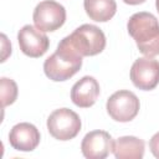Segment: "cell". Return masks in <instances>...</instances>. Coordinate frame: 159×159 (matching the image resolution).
Wrapping results in <instances>:
<instances>
[{"label": "cell", "instance_id": "obj_7", "mask_svg": "<svg viewBox=\"0 0 159 159\" xmlns=\"http://www.w3.org/2000/svg\"><path fill=\"white\" fill-rule=\"evenodd\" d=\"M132 83L142 91H152L159 83V61L153 57L135 60L130 68Z\"/></svg>", "mask_w": 159, "mask_h": 159}, {"label": "cell", "instance_id": "obj_3", "mask_svg": "<svg viewBox=\"0 0 159 159\" xmlns=\"http://www.w3.org/2000/svg\"><path fill=\"white\" fill-rule=\"evenodd\" d=\"M65 39L82 57L96 56L106 47V36L103 31L98 26L91 24L81 25Z\"/></svg>", "mask_w": 159, "mask_h": 159}, {"label": "cell", "instance_id": "obj_9", "mask_svg": "<svg viewBox=\"0 0 159 159\" xmlns=\"http://www.w3.org/2000/svg\"><path fill=\"white\" fill-rule=\"evenodd\" d=\"M113 139L106 130H92L87 133L81 143V150L87 159H103L113 152Z\"/></svg>", "mask_w": 159, "mask_h": 159}, {"label": "cell", "instance_id": "obj_16", "mask_svg": "<svg viewBox=\"0 0 159 159\" xmlns=\"http://www.w3.org/2000/svg\"><path fill=\"white\" fill-rule=\"evenodd\" d=\"M1 39H2V57H1V62L6 61V57L11 53V45L10 42L7 41V37L6 35H1Z\"/></svg>", "mask_w": 159, "mask_h": 159}, {"label": "cell", "instance_id": "obj_1", "mask_svg": "<svg viewBox=\"0 0 159 159\" xmlns=\"http://www.w3.org/2000/svg\"><path fill=\"white\" fill-rule=\"evenodd\" d=\"M127 29L144 56L159 55V22L153 14L145 11L133 14L127 22Z\"/></svg>", "mask_w": 159, "mask_h": 159}, {"label": "cell", "instance_id": "obj_15", "mask_svg": "<svg viewBox=\"0 0 159 159\" xmlns=\"http://www.w3.org/2000/svg\"><path fill=\"white\" fill-rule=\"evenodd\" d=\"M149 149L152 152V154L159 159V132L155 133L150 140H149Z\"/></svg>", "mask_w": 159, "mask_h": 159}, {"label": "cell", "instance_id": "obj_2", "mask_svg": "<svg viewBox=\"0 0 159 159\" xmlns=\"http://www.w3.org/2000/svg\"><path fill=\"white\" fill-rule=\"evenodd\" d=\"M82 56L63 37L57 50L45 60L43 72L55 82H63L73 77L82 67Z\"/></svg>", "mask_w": 159, "mask_h": 159}, {"label": "cell", "instance_id": "obj_6", "mask_svg": "<svg viewBox=\"0 0 159 159\" xmlns=\"http://www.w3.org/2000/svg\"><path fill=\"white\" fill-rule=\"evenodd\" d=\"M32 20L35 27L42 32H52L65 24L66 10L55 0H43L36 5L32 14Z\"/></svg>", "mask_w": 159, "mask_h": 159}, {"label": "cell", "instance_id": "obj_14", "mask_svg": "<svg viewBox=\"0 0 159 159\" xmlns=\"http://www.w3.org/2000/svg\"><path fill=\"white\" fill-rule=\"evenodd\" d=\"M17 84L14 80L1 77L0 78V96H1V107L12 104L17 98Z\"/></svg>", "mask_w": 159, "mask_h": 159}, {"label": "cell", "instance_id": "obj_10", "mask_svg": "<svg viewBox=\"0 0 159 159\" xmlns=\"http://www.w3.org/2000/svg\"><path fill=\"white\" fill-rule=\"evenodd\" d=\"M9 142L15 150L32 152L40 143V132L31 123H17L9 133Z\"/></svg>", "mask_w": 159, "mask_h": 159}, {"label": "cell", "instance_id": "obj_4", "mask_svg": "<svg viewBox=\"0 0 159 159\" xmlns=\"http://www.w3.org/2000/svg\"><path fill=\"white\" fill-rule=\"evenodd\" d=\"M82 123L76 112L70 108L55 109L47 118V129L57 140L73 139L81 130Z\"/></svg>", "mask_w": 159, "mask_h": 159}, {"label": "cell", "instance_id": "obj_17", "mask_svg": "<svg viewBox=\"0 0 159 159\" xmlns=\"http://www.w3.org/2000/svg\"><path fill=\"white\" fill-rule=\"evenodd\" d=\"M123 1L128 5H139V4H143L145 0H123Z\"/></svg>", "mask_w": 159, "mask_h": 159}, {"label": "cell", "instance_id": "obj_8", "mask_svg": "<svg viewBox=\"0 0 159 159\" xmlns=\"http://www.w3.org/2000/svg\"><path fill=\"white\" fill-rule=\"evenodd\" d=\"M17 41L21 52L32 58L43 56L50 46L48 37L32 25H25L19 30Z\"/></svg>", "mask_w": 159, "mask_h": 159}, {"label": "cell", "instance_id": "obj_13", "mask_svg": "<svg viewBox=\"0 0 159 159\" xmlns=\"http://www.w3.org/2000/svg\"><path fill=\"white\" fill-rule=\"evenodd\" d=\"M83 7L88 17L97 22L109 21L117 11L114 0H83Z\"/></svg>", "mask_w": 159, "mask_h": 159}, {"label": "cell", "instance_id": "obj_11", "mask_svg": "<svg viewBox=\"0 0 159 159\" xmlns=\"http://www.w3.org/2000/svg\"><path fill=\"white\" fill-rule=\"evenodd\" d=\"M99 92L97 80L92 76H84L72 86L71 99L80 108H89L96 103Z\"/></svg>", "mask_w": 159, "mask_h": 159}, {"label": "cell", "instance_id": "obj_12", "mask_svg": "<svg viewBox=\"0 0 159 159\" xmlns=\"http://www.w3.org/2000/svg\"><path fill=\"white\" fill-rule=\"evenodd\" d=\"M144 149V140L133 135L120 137L113 144V154L117 159H142Z\"/></svg>", "mask_w": 159, "mask_h": 159}, {"label": "cell", "instance_id": "obj_5", "mask_svg": "<svg viewBox=\"0 0 159 159\" xmlns=\"http://www.w3.org/2000/svg\"><path fill=\"white\" fill-rule=\"evenodd\" d=\"M140 103L138 97L128 91V89H120L114 92L106 103V109L109 117L120 123L130 122L134 119L139 112Z\"/></svg>", "mask_w": 159, "mask_h": 159}, {"label": "cell", "instance_id": "obj_18", "mask_svg": "<svg viewBox=\"0 0 159 159\" xmlns=\"http://www.w3.org/2000/svg\"><path fill=\"white\" fill-rule=\"evenodd\" d=\"M155 7H157V11L159 12V0H155Z\"/></svg>", "mask_w": 159, "mask_h": 159}]
</instances>
